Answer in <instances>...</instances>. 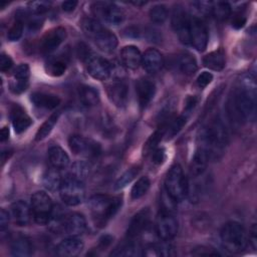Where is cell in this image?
Segmentation results:
<instances>
[{"instance_id": "cell-33", "label": "cell", "mask_w": 257, "mask_h": 257, "mask_svg": "<svg viewBox=\"0 0 257 257\" xmlns=\"http://www.w3.org/2000/svg\"><path fill=\"white\" fill-rule=\"evenodd\" d=\"M174 254L173 246L169 243L150 245L143 252L146 256H172Z\"/></svg>"}, {"instance_id": "cell-50", "label": "cell", "mask_w": 257, "mask_h": 257, "mask_svg": "<svg viewBox=\"0 0 257 257\" xmlns=\"http://www.w3.org/2000/svg\"><path fill=\"white\" fill-rule=\"evenodd\" d=\"M28 80H18V79H13L10 82V89L14 93H21L25 91L28 87Z\"/></svg>"}, {"instance_id": "cell-55", "label": "cell", "mask_w": 257, "mask_h": 257, "mask_svg": "<svg viewBox=\"0 0 257 257\" xmlns=\"http://www.w3.org/2000/svg\"><path fill=\"white\" fill-rule=\"evenodd\" d=\"M42 23H43V20L38 18V17H34L32 18L29 22H28V28H29V31H32V32H35L37 30H39L42 26Z\"/></svg>"}, {"instance_id": "cell-24", "label": "cell", "mask_w": 257, "mask_h": 257, "mask_svg": "<svg viewBox=\"0 0 257 257\" xmlns=\"http://www.w3.org/2000/svg\"><path fill=\"white\" fill-rule=\"evenodd\" d=\"M163 63L164 61L162 54L155 48H149L146 50L142 57V64L144 69L151 74L157 73L162 68Z\"/></svg>"}, {"instance_id": "cell-31", "label": "cell", "mask_w": 257, "mask_h": 257, "mask_svg": "<svg viewBox=\"0 0 257 257\" xmlns=\"http://www.w3.org/2000/svg\"><path fill=\"white\" fill-rule=\"evenodd\" d=\"M78 95L80 101L86 106L95 105L99 101L98 91L89 85H81L78 89Z\"/></svg>"}, {"instance_id": "cell-23", "label": "cell", "mask_w": 257, "mask_h": 257, "mask_svg": "<svg viewBox=\"0 0 257 257\" xmlns=\"http://www.w3.org/2000/svg\"><path fill=\"white\" fill-rule=\"evenodd\" d=\"M209 160H210L209 153L203 147L199 146V148L195 152L193 159L191 161V165H190L191 176L193 178H197L201 176L205 172L207 165L209 163Z\"/></svg>"}, {"instance_id": "cell-30", "label": "cell", "mask_w": 257, "mask_h": 257, "mask_svg": "<svg viewBox=\"0 0 257 257\" xmlns=\"http://www.w3.org/2000/svg\"><path fill=\"white\" fill-rule=\"evenodd\" d=\"M176 66L178 69L186 74V75H192L197 71V61L196 59L189 53H181L176 57Z\"/></svg>"}, {"instance_id": "cell-56", "label": "cell", "mask_w": 257, "mask_h": 257, "mask_svg": "<svg viewBox=\"0 0 257 257\" xmlns=\"http://www.w3.org/2000/svg\"><path fill=\"white\" fill-rule=\"evenodd\" d=\"M76 6H77V1H74V0H67V1L62 2V4H61V7H62L63 11H65V12L73 11Z\"/></svg>"}, {"instance_id": "cell-6", "label": "cell", "mask_w": 257, "mask_h": 257, "mask_svg": "<svg viewBox=\"0 0 257 257\" xmlns=\"http://www.w3.org/2000/svg\"><path fill=\"white\" fill-rule=\"evenodd\" d=\"M59 194L67 206L79 205L85 196V189L83 181L72 176L71 174L65 176L59 187Z\"/></svg>"}, {"instance_id": "cell-40", "label": "cell", "mask_w": 257, "mask_h": 257, "mask_svg": "<svg viewBox=\"0 0 257 257\" xmlns=\"http://www.w3.org/2000/svg\"><path fill=\"white\" fill-rule=\"evenodd\" d=\"M231 6L227 2L212 3L211 12L218 20H225L231 15Z\"/></svg>"}, {"instance_id": "cell-32", "label": "cell", "mask_w": 257, "mask_h": 257, "mask_svg": "<svg viewBox=\"0 0 257 257\" xmlns=\"http://www.w3.org/2000/svg\"><path fill=\"white\" fill-rule=\"evenodd\" d=\"M62 178L60 176V173L58 169H55L52 167V169H49L43 178V184L45 188L49 191H56L59 190L60 184H61Z\"/></svg>"}, {"instance_id": "cell-13", "label": "cell", "mask_w": 257, "mask_h": 257, "mask_svg": "<svg viewBox=\"0 0 257 257\" xmlns=\"http://www.w3.org/2000/svg\"><path fill=\"white\" fill-rule=\"evenodd\" d=\"M86 68L89 75L98 80L107 79L112 72L110 63L98 55H91L86 60Z\"/></svg>"}, {"instance_id": "cell-46", "label": "cell", "mask_w": 257, "mask_h": 257, "mask_svg": "<svg viewBox=\"0 0 257 257\" xmlns=\"http://www.w3.org/2000/svg\"><path fill=\"white\" fill-rule=\"evenodd\" d=\"M51 2L49 1H31L28 3V8L33 14H42L49 10Z\"/></svg>"}, {"instance_id": "cell-57", "label": "cell", "mask_w": 257, "mask_h": 257, "mask_svg": "<svg viewBox=\"0 0 257 257\" xmlns=\"http://www.w3.org/2000/svg\"><path fill=\"white\" fill-rule=\"evenodd\" d=\"M197 101L198 99L195 97V96H190L187 98V101H186V106H185V113L187 115V113H190V111L196 106L197 104Z\"/></svg>"}, {"instance_id": "cell-10", "label": "cell", "mask_w": 257, "mask_h": 257, "mask_svg": "<svg viewBox=\"0 0 257 257\" xmlns=\"http://www.w3.org/2000/svg\"><path fill=\"white\" fill-rule=\"evenodd\" d=\"M190 45L198 51H204L208 44V30L201 18L190 16L189 23Z\"/></svg>"}, {"instance_id": "cell-8", "label": "cell", "mask_w": 257, "mask_h": 257, "mask_svg": "<svg viewBox=\"0 0 257 257\" xmlns=\"http://www.w3.org/2000/svg\"><path fill=\"white\" fill-rule=\"evenodd\" d=\"M91 10L95 16L101 18L104 22L113 26L121 24L124 20V13L122 10L110 2H94L91 5Z\"/></svg>"}, {"instance_id": "cell-48", "label": "cell", "mask_w": 257, "mask_h": 257, "mask_svg": "<svg viewBox=\"0 0 257 257\" xmlns=\"http://www.w3.org/2000/svg\"><path fill=\"white\" fill-rule=\"evenodd\" d=\"M192 9H194V11H196V13L200 16V15H206L208 13L211 12L212 9V3L211 2H206V1H197V2H193L192 4ZM198 16V18H199Z\"/></svg>"}, {"instance_id": "cell-49", "label": "cell", "mask_w": 257, "mask_h": 257, "mask_svg": "<svg viewBox=\"0 0 257 257\" xmlns=\"http://www.w3.org/2000/svg\"><path fill=\"white\" fill-rule=\"evenodd\" d=\"M192 254L195 256H217L220 255V253L210 247H205V246H199L196 247L193 251Z\"/></svg>"}, {"instance_id": "cell-41", "label": "cell", "mask_w": 257, "mask_h": 257, "mask_svg": "<svg viewBox=\"0 0 257 257\" xmlns=\"http://www.w3.org/2000/svg\"><path fill=\"white\" fill-rule=\"evenodd\" d=\"M140 172V167H133L125 171L115 182L114 184V189L115 190H120L124 188L126 185H128L139 174Z\"/></svg>"}, {"instance_id": "cell-42", "label": "cell", "mask_w": 257, "mask_h": 257, "mask_svg": "<svg viewBox=\"0 0 257 257\" xmlns=\"http://www.w3.org/2000/svg\"><path fill=\"white\" fill-rule=\"evenodd\" d=\"M176 207L177 201L167 192L166 189H164L161 194V211L174 214Z\"/></svg>"}, {"instance_id": "cell-38", "label": "cell", "mask_w": 257, "mask_h": 257, "mask_svg": "<svg viewBox=\"0 0 257 257\" xmlns=\"http://www.w3.org/2000/svg\"><path fill=\"white\" fill-rule=\"evenodd\" d=\"M80 25L84 34L89 38H92L103 27L96 19L89 18V17L83 18L81 20Z\"/></svg>"}, {"instance_id": "cell-29", "label": "cell", "mask_w": 257, "mask_h": 257, "mask_svg": "<svg viewBox=\"0 0 257 257\" xmlns=\"http://www.w3.org/2000/svg\"><path fill=\"white\" fill-rule=\"evenodd\" d=\"M203 63L209 69L220 71L225 67V52L222 49L212 51L203 58Z\"/></svg>"}, {"instance_id": "cell-27", "label": "cell", "mask_w": 257, "mask_h": 257, "mask_svg": "<svg viewBox=\"0 0 257 257\" xmlns=\"http://www.w3.org/2000/svg\"><path fill=\"white\" fill-rule=\"evenodd\" d=\"M48 159L51 167L58 170L66 168L69 164L68 155L58 146H53L48 150Z\"/></svg>"}, {"instance_id": "cell-5", "label": "cell", "mask_w": 257, "mask_h": 257, "mask_svg": "<svg viewBox=\"0 0 257 257\" xmlns=\"http://www.w3.org/2000/svg\"><path fill=\"white\" fill-rule=\"evenodd\" d=\"M165 189L177 202L188 196L189 182L180 165H174L169 170L165 180Z\"/></svg>"}, {"instance_id": "cell-59", "label": "cell", "mask_w": 257, "mask_h": 257, "mask_svg": "<svg viewBox=\"0 0 257 257\" xmlns=\"http://www.w3.org/2000/svg\"><path fill=\"white\" fill-rule=\"evenodd\" d=\"M9 138V130L7 126H4L1 130V142H5Z\"/></svg>"}, {"instance_id": "cell-51", "label": "cell", "mask_w": 257, "mask_h": 257, "mask_svg": "<svg viewBox=\"0 0 257 257\" xmlns=\"http://www.w3.org/2000/svg\"><path fill=\"white\" fill-rule=\"evenodd\" d=\"M212 80H213V74L211 72H208V71H203L197 77V84H198L199 87L204 88L208 84H210Z\"/></svg>"}, {"instance_id": "cell-21", "label": "cell", "mask_w": 257, "mask_h": 257, "mask_svg": "<svg viewBox=\"0 0 257 257\" xmlns=\"http://www.w3.org/2000/svg\"><path fill=\"white\" fill-rule=\"evenodd\" d=\"M136 91L141 107H146L154 98L156 92L155 83L147 78H141L136 83Z\"/></svg>"}, {"instance_id": "cell-25", "label": "cell", "mask_w": 257, "mask_h": 257, "mask_svg": "<svg viewBox=\"0 0 257 257\" xmlns=\"http://www.w3.org/2000/svg\"><path fill=\"white\" fill-rule=\"evenodd\" d=\"M142 53L137 46L127 45L120 51V58L122 64L128 69H137L142 64Z\"/></svg>"}, {"instance_id": "cell-44", "label": "cell", "mask_w": 257, "mask_h": 257, "mask_svg": "<svg viewBox=\"0 0 257 257\" xmlns=\"http://www.w3.org/2000/svg\"><path fill=\"white\" fill-rule=\"evenodd\" d=\"M70 174L83 181L89 174V166L83 161H77L71 166Z\"/></svg>"}, {"instance_id": "cell-18", "label": "cell", "mask_w": 257, "mask_h": 257, "mask_svg": "<svg viewBox=\"0 0 257 257\" xmlns=\"http://www.w3.org/2000/svg\"><path fill=\"white\" fill-rule=\"evenodd\" d=\"M11 218L17 226H26L33 218L31 206L25 201L19 200L11 206Z\"/></svg>"}, {"instance_id": "cell-28", "label": "cell", "mask_w": 257, "mask_h": 257, "mask_svg": "<svg viewBox=\"0 0 257 257\" xmlns=\"http://www.w3.org/2000/svg\"><path fill=\"white\" fill-rule=\"evenodd\" d=\"M11 254L17 257H27L33 252V246L29 239L19 236L11 243Z\"/></svg>"}, {"instance_id": "cell-52", "label": "cell", "mask_w": 257, "mask_h": 257, "mask_svg": "<svg viewBox=\"0 0 257 257\" xmlns=\"http://www.w3.org/2000/svg\"><path fill=\"white\" fill-rule=\"evenodd\" d=\"M13 65L12 59L10 58V56L2 53L1 57H0V69L2 72H6L8 71Z\"/></svg>"}, {"instance_id": "cell-22", "label": "cell", "mask_w": 257, "mask_h": 257, "mask_svg": "<svg viewBox=\"0 0 257 257\" xmlns=\"http://www.w3.org/2000/svg\"><path fill=\"white\" fill-rule=\"evenodd\" d=\"M10 117H11L13 127L17 134H21L24 131H26L32 123L31 117L18 104H14L11 107Z\"/></svg>"}, {"instance_id": "cell-3", "label": "cell", "mask_w": 257, "mask_h": 257, "mask_svg": "<svg viewBox=\"0 0 257 257\" xmlns=\"http://www.w3.org/2000/svg\"><path fill=\"white\" fill-rule=\"evenodd\" d=\"M88 206L94 223L98 226H105L120 208L121 199L119 197L97 194L89 199Z\"/></svg>"}, {"instance_id": "cell-58", "label": "cell", "mask_w": 257, "mask_h": 257, "mask_svg": "<svg viewBox=\"0 0 257 257\" xmlns=\"http://www.w3.org/2000/svg\"><path fill=\"white\" fill-rule=\"evenodd\" d=\"M245 18L243 17V16H236L235 18H234V20L232 21V25H233V27H235V28H241V27H243L244 26V24H245Z\"/></svg>"}, {"instance_id": "cell-36", "label": "cell", "mask_w": 257, "mask_h": 257, "mask_svg": "<svg viewBox=\"0 0 257 257\" xmlns=\"http://www.w3.org/2000/svg\"><path fill=\"white\" fill-rule=\"evenodd\" d=\"M143 255L141 252V249L137 244L134 242H128L125 244H122L120 247L114 249L113 252H111V256H123V257H128V256H139Z\"/></svg>"}, {"instance_id": "cell-47", "label": "cell", "mask_w": 257, "mask_h": 257, "mask_svg": "<svg viewBox=\"0 0 257 257\" xmlns=\"http://www.w3.org/2000/svg\"><path fill=\"white\" fill-rule=\"evenodd\" d=\"M30 74V69L28 64L26 63H21L16 68L13 70V76L14 79L18 80H28Z\"/></svg>"}, {"instance_id": "cell-45", "label": "cell", "mask_w": 257, "mask_h": 257, "mask_svg": "<svg viewBox=\"0 0 257 257\" xmlns=\"http://www.w3.org/2000/svg\"><path fill=\"white\" fill-rule=\"evenodd\" d=\"M66 63L62 59H52L48 62L47 71L53 76H60L65 72Z\"/></svg>"}, {"instance_id": "cell-60", "label": "cell", "mask_w": 257, "mask_h": 257, "mask_svg": "<svg viewBox=\"0 0 257 257\" xmlns=\"http://www.w3.org/2000/svg\"><path fill=\"white\" fill-rule=\"evenodd\" d=\"M134 5H137V6H141V5H145L146 2H132Z\"/></svg>"}, {"instance_id": "cell-39", "label": "cell", "mask_w": 257, "mask_h": 257, "mask_svg": "<svg viewBox=\"0 0 257 257\" xmlns=\"http://www.w3.org/2000/svg\"><path fill=\"white\" fill-rule=\"evenodd\" d=\"M150 19L155 24H163L168 17V10L167 7L163 4L155 5L150 10Z\"/></svg>"}, {"instance_id": "cell-2", "label": "cell", "mask_w": 257, "mask_h": 257, "mask_svg": "<svg viewBox=\"0 0 257 257\" xmlns=\"http://www.w3.org/2000/svg\"><path fill=\"white\" fill-rule=\"evenodd\" d=\"M200 147H203L210 156V159H216L228 144V133L221 119H213L205 126L200 136Z\"/></svg>"}, {"instance_id": "cell-1", "label": "cell", "mask_w": 257, "mask_h": 257, "mask_svg": "<svg viewBox=\"0 0 257 257\" xmlns=\"http://www.w3.org/2000/svg\"><path fill=\"white\" fill-rule=\"evenodd\" d=\"M228 114L232 120L241 123L254 121L256 117V82L249 74L244 75L228 100Z\"/></svg>"}, {"instance_id": "cell-20", "label": "cell", "mask_w": 257, "mask_h": 257, "mask_svg": "<svg viewBox=\"0 0 257 257\" xmlns=\"http://www.w3.org/2000/svg\"><path fill=\"white\" fill-rule=\"evenodd\" d=\"M91 39L94 41L98 49L105 53L112 52L117 46L116 36L104 27H102Z\"/></svg>"}, {"instance_id": "cell-4", "label": "cell", "mask_w": 257, "mask_h": 257, "mask_svg": "<svg viewBox=\"0 0 257 257\" xmlns=\"http://www.w3.org/2000/svg\"><path fill=\"white\" fill-rule=\"evenodd\" d=\"M220 238L224 248L230 253H241L248 246V234L245 228L235 221L224 224Z\"/></svg>"}, {"instance_id": "cell-12", "label": "cell", "mask_w": 257, "mask_h": 257, "mask_svg": "<svg viewBox=\"0 0 257 257\" xmlns=\"http://www.w3.org/2000/svg\"><path fill=\"white\" fill-rule=\"evenodd\" d=\"M189 23H190V16L186 13L183 7L181 6L175 7L172 15V26L177 32L181 42L187 45L190 44Z\"/></svg>"}, {"instance_id": "cell-43", "label": "cell", "mask_w": 257, "mask_h": 257, "mask_svg": "<svg viewBox=\"0 0 257 257\" xmlns=\"http://www.w3.org/2000/svg\"><path fill=\"white\" fill-rule=\"evenodd\" d=\"M187 117H188V116H187L186 114H183V115H180V116L176 117L175 119H173V120L169 123V126H166L165 135H167L168 138L174 137V136L184 126V124L186 123Z\"/></svg>"}, {"instance_id": "cell-9", "label": "cell", "mask_w": 257, "mask_h": 257, "mask_svg": "<svg viewBox=\"0 0 257 257\" xmlns=\"http://www.w3.org/2000/svg\"><path fill=\"white\" fill-rule=\"evenodd\" d=\"M68 145L72 153L86 158H95L101 152V148L98 143L82 136H71L68 140Z\"/></svg>"}, {"instance_id": "cell-14", "label": "cell", "mask_w": 257, "mask_h": 257, "mask_svg": "<svg viewBox=\"0 0 257 257\" xmlns=\"http://www.w3.org/2000/svg\"><path fill=\"white\" fill-rule=\"evenodd\" d=\"M66 38V30L63 27L53 28L45 33L40 42V51L44 54L54 51Z\"/></svg>"}, {"instance_id": "cell-17", "label": "cell", "mask_w": 257, "mask_h": 257, "mask_svg": "<svg viewBox=\"0 0 257 257\" xmlns=\"http://www.w3.org/2000/svg\"><path fill=\"white\" fill-rule=\"evenodd\" d=\"M86 230L85 218L79 213L65 215L63 222V233L69 236H79Z\"/></svg>"}, {"instance_id": "cell-16", "label": "cell", "mask_w": 257, "mask_h": 257, "mask_svg": "<svg viewBox=\"0 0 257 257\" xmlns=\"http://www.w3.org/2000/svg\"><path fill=\"white\" fill-rule=\"evenodd\" d=\"M108 98L117 107H124L128 100V88L122 80H113L106 88Z\"/></svg>"}, {"instance_id": "cell-34", "label": "cell", "mask_w": 257, "mask_h": 257, "mask_svg": "<svg viewBox=\"0 0 257 257\" xmlns=\"http://www.w3.org/2000/svg\"><path fill=\"white\" fill-rule=\"evenodd\" d=\"M58 117H59V112H54L53 114H51L48 117V119H46L42 123V125L39 127V130L37 131L36 136H35V141L39 142V141L44 140L53 130L54 125L56 124V122L58 120Z\"/></svg>"}, {"instance_id": "cell-54", "label": "cell", "mask_w": 257, "mask_h": 257, "mask_svg": "<svg viewBox=\"0 0 257 257\" xmlns=\"http://www.w3.org/2000/svg\"><path fill=\"white\" fill-rule=\"evenodd\" d=\"M9 223V214L5 209H1L0 213V230L1 232H4V230L8 227Z\"/></svg>"}, {"instance_id": "cell-37", "label": "cell", "mask_w": 257, "mask_h": 257, "mask_svg": "<svg viewBox=\"0 0 257 257\" xmlns=\"http://www.w3.org/2000/svg\"><path fill=\"white\" fill-rule=\"evenodd\" d=\"M24 18L22 15L16 16V20L12 24V26L9 28L8 33H7V38L10 41H17L20 39V37L23 34V29H24Z\"/></svg>"}, {"instance_id": "cell-35", "label": "cell", "mask_w": 257, "mask_h": 257, "mask_svg": "<svg viewBox=\"0 0 257 257\" xmlns=\"http://www.w3.org/2000/svg\"><path fill=\"white\" fill-rule=\"evenodd\" d=\"M151 186L150 179L148 177H141L133 186L131 191V196L133 200H137L142 198L144 195L147 194Z\"/></svg>"}, {"instance_id": "cell-7", "label": "cell", "mask_w": 257, "mask_h": 257, "mask_svg": "<svg viewBox=\"0 0 257 257\" xmlns=\"http://www.w3.org/2000/svg\"><path fill=\"white\" fill-rule=\"evenodd\" d=\"M31 210L34 221L39 225L48 224L53 210L50 197L42 191L35 192L31 196Z\"/></svg>"}, {"instance_id": "cell-19", "label": "cell", "mask_w": 257, "mask_h": 257, "mask_svg": "<svg viewBox=\"0 0 257 257\" xmlns=\"http://www.w3.org/2000/svg\"><path fill=\"white\" fill-rule=\"evenodd\" d=\"M83 249V242L77 236H70L62 240L56 247V253L63 257H73L78 255Z\"/></svg>"}, {"instance_id": "cell-53", "label": "cell", "mask_w": 257, "mask_h": 257, "mask_svg": "<svg viewBox=\"0 0 257 257\" xmlns=\"http://www.w3.org/2000/svg\"><path fill=\"white\" fill-rule=\"evenodd\" d=\"M165 158H166V154L164 149H157L152 152V162L154 164H157V165L162 164Z\"/></svg>"}, {"instance_id": "cell-26", "label": "cell", "mask_w": 257, "mask_h": 257, "mask_svg": "<svg viewBox=\"0 0 257 257\" xmlns=\"http://www.w3.org/2000/svg\"><path fill=\"white\" fill-rule=\"evenodd\" d=\"M31 101L33 104L39 108L44 109H54L60 103V98L51 93L45 92H34L31 94Z\"/></svg>"}, {"instance_id": "cell-11", "label": "cell", "mask_w": 257, "mask_h": 257, "mask_svg": "<svg viewBox=\"0 0 257 257\" xmlns=\"http://www.w3.org/2000/svg\"><path fill=\"white\" fill-rule=\"evenodd\" d=\"M178 221L174 214L161 211L156 221V232L159 238L164 241L173 239L178 233Z\"/></svg>"}, {"instance_id": "cell-15", "label": "cell", "mask_w": 257, "mask_h": 257, "mask_svg": "<svg viewBox=\"0 0 257 257\" xmlns=\"http://www.w3.org/2000/svg\"><path fill=\"white\" fill-rule=\"evenodd\" d=\"M150 217L151 212L149 208H144L134 215L126 230V236L130 240L139 237L146 230L150 222Z\"/></svg>"}]
</instances>
